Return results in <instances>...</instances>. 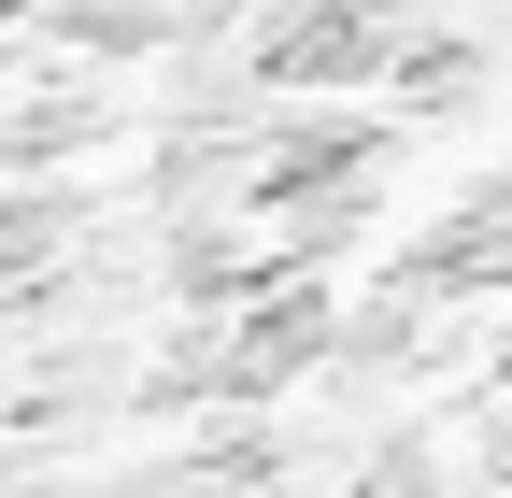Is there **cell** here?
Masks as SVG:
<instances>
[{"label":"cell","instance_id":"cell-1","mask_svg":"<svg viewBox=\"0 0 512 498\" xmlns=\"http://www.w3.org/2000/svg\"><path fill=\"white\" fill-rule=\"evenodd\" d=\"M256 15V86H356V72H384L399 57V29L413 15H441V0H242Z\"/></svg>","mask_w":512,"mask_h":498},{"label":"cell","instance_id":"cell-2","mask_svg":"<svg viewBox=\"0 0 512 498\" xmlns=\"http://www.w3.org/2000/svg\"><path fill=\"white\" fill-rule=\"evenodd\" d=\"M100 129H114L100 86H43V100L15 114V171H29V157H72V143H100Z\"/></svg>","mask_w":512,"mask_h":498}]
</instances>
